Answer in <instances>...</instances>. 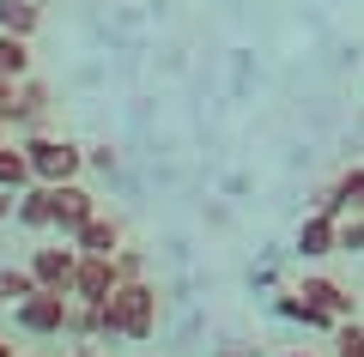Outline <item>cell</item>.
<instances>
[{"instance_id": "cell-1", "label": "cell", "mask_w": 364, "mask_h": 357, "mask_svg": "<svg viewBox=\"0 0 364 357\" xmlns=\"http://www.w3.org/2000/svg\"><path fill=\"white\" fill-rule=\"evenodd\" d=\"M104 315V339H152L158 333V285L152 279H122L116 291L97 303Z\"/></svg>"}, {"instance_id": "cell-2", "label": "cell", "mask_w": 364, "mask_h": 357, "mask_svg": "<svg viewBox=\"0 0 364 357\" xmlns=\"http://www.w3.org/2000/svg\"><path fill=\"white\" fill-rule=\"evenodd\" d=\"M25 158H31V176L49 182V188H61V182H79V176H85V145L67 140V133H49V128L25 133Z\"/></svg>"}, {"instance_id": "cell-3", "label": "cell", "mask_w": 364, "mask_h": 357, "mask_svg": "<svg viewBox=\"0 0 364 357\" xmlns=\"http://www.w3.org/2000/svg\"><path fill=\"white\" fill-rule=\"evenodd\" d=\"M67 315H73V297H67V291H31L25 303H13L18 333H31V339H61Z\"/></svg>"}, {"instance_id": "cell-4", "label": "cell", "mask_w": 364, "mask_h": 357, "mask_svg": "<svg viewBox=\"0 0 364 357\" xmlns=\"http://www.w3.org/2000/svg\"><path fill=\"white\" fill-rule=\"evenodd\" d=\"M49 109H55V91L43 85L37 73H25L13 85V109H6V128H25V133H37L43 121H49Z\"/></svg>"}, {"instance_id": "cell-5", "label": "cell", "mask_w": 364, "mask_h": 357, "mask_svg": "<svg viewBox=\"0 0 364 357\" xmlns=\"http://www.w3.org/2000/svg\"><path fill=\"white\" fill-rule=\"evenodd\" d=\"M291 248H298V260H328V255H340V218L322 212V206H316V212H304Z\"/></svg>"}, {"instance_id": "cell-6", "label": "cell", "mask_w": 364, "mask_h": 357, "mask_svg": "<svg viewBox=\"0 0 364 357\" xmlns=\"http://www.w3.org/2000/svg\"><path fill=\"white\" fill-rule=\"evenodd\" d=\"M25 267L37 273V285H43V291H67V297H73V267H79V248L61 236V243L37 248V255H31Z\"/></svg>"}, {"instance_id": "cell-7", "label": "cell", "mask_w": 364, "mask_h": 357, "mask_svg": "<svg viewBox=\"0 0 364 357\" xmlns=\"http://www.w3.org/2000/svg\"><path fill=\"white\" fill-rule=\"evenodd\" d=\"M116 285H122L116 255H79V267H73V303H104Z\"/></svg>"}, {"instance_id": "cell-8", "label": "cell", "mask_w": 364, "mask_h": 357, "mask_svg": "<svg viewBox=\"0 0 364 357\" xmlns=\"http://www.w3.org/2000/svg\"><path fill=\"white\" fill-rule=\"evenodd\" d=\"M91 212H104V206H97V194H91L85 182H61V188H55V236H73Z\"/></svg>"}, {"instance_id": "cell-9", "label": "cell", "mask_w": 364, "mask_h": 357, "mask_svg": "<svg viewBox=\"0 0 364 357\" xmlns=\"http://www.w3.org/2000/svg\"><path fill=\"white\" fill-rule=\"evenodd\" d=\"M273 315L291 321V327H304V333H334V327H340V321L328 315V309H316L298 285H291V291H273Z\"/></svg>"}, {"instance_id": "cell-10", "label": "cell", "mask_w": 364, "mask_h": 357, "mask_svg": "<svg viewBox=\"0 0 364 357\" xmlns=\"http://www.w3.org/2000/svg\"><path fill=\"white\" fill-rule=\"evenodd\" d=\"M298 291L310 297L316 309H328L334 321H352V315H358V297H352L340 279H328V273H304V279H298Z\"/></svg>"}, {"instance_id": "cell-11", "label": "cell", "mask_w": 364, "mask_h": 357, "mask_svg": "<svg viewBox=\"0 0 364 357\" xmlns=\"http://www.w3.org/2000/svg\"><path fill=\"white\" fill-rule=\"evenodd\" d=\"M316 206L322 212H334V218H346V212H364V164H346L334 182H328L322 194H316Z\"/></svg>"}, {"instance_id": "cell-12", "label": "cell", "mask_w": 364, "mask_h": 357, "mask_svg": "<svg viewBox=\"0 0 364 357\" xmlns=\"http://www.w3.org/2000/svg\"><path fill=\"white\" fill-rule=\"evenodd\" d=\"M67 243H73L79 255H116V248H122V224H116L109 212H91L85 224L67 236Z\"/></svg>"}, {"instance_id": "cell-13", "label": "cell", "mask_w": 364, "mask_h": 357, "mask_svg": "<svg viewBox=\"0 0 364 357\" xmlns=\"http://www.w3.org/2000/svg\"><path fill=\"white\" fill-rule=\"evenodd\" d=\"M13 218L25 230H37V236H43V230H55V188H49V182H31V188L13 200Z\"/></svg>"}, {"instance_id": "cell-14", "label": "cell", "mask_w": 364, "mask_h": 357, "mask_svg": "<svg viewBox=\"0 0 364 357\" xmlns=\"http://www.w3.org/2000/svg\"><path fill=\"white\" fill-rule=\"evenodd\" d=\"M31 158H25V140H0V188L6 194H25L31 188Z\"/></svg>"}, {"instance_id": "cell-15", "label": "cell", "mask_w": 364, "mask_h": 357, "mask_svg": "<svg viewBox=\"0 0 364 357\" xmlns=\"http://www.w3.org/2000/svg\"><path fill=\"white\" fill-rule=\"evenodd\" d=\"M37 25H43L37 0H0V31L6 37H37Z\"/></svg>"}, {"instance_id": "cell-16", "label": "cell", "mask_w": 364, "mask_h": 357, "mask_svg": "<svg viewBox=\"0 0 364 357\" xmlns=\"http://www.w3.org/2000/svg\"><path fill=\"white\" fill-rule=\"evenodd\" d=\"M31 73V37H6V31H0V79H25Z\"/></svg>"}, {"instance_id": "cell-17", "label": "cell", "mask_w": 364, "mask_h": 357, "mask_svg": "<svg viewBox=\"0 0 364 357\" xmlns=\"http://www.w3.org/2000/svg\"><path fill=\"white\" fill-rule=\"evenodd\" d=\"M31 291H43L31 267H6V273H0V303H25Z\"/></svg>"}, {"instance_id": "cell-18", "label": "cell", "mask_w": 364, "mask_h": 357, "mask_svg": "<svg viewBox=\"0 0 364 357\" xmlns=\"http://www.w3.org/2000/svg\"><path fill=\"white\" fill-rule=\"evenodd\" d=\"M67 333H73V339H104V315H97V303H73Z\"/></svg>"}, {"instance_id": "cell-19", "label": "cell", "mask_w": 364, "mask_h": 357, "mask_svg": "<svg viewBox=\"0 0 364 357\" xmlns=\"http://www.w3.org/2000/svg\"><path fill=\"white\" fill-rule=\"evenodd\" d=\"M334 357H364V321H340L334 327Z\"/></svg>"}, {"instance_id": "cell-20", "label": "cell", "mask_w": 364, "mask_h": 357, "mask_svg": "<svg viewBox=\"0 0 364 357\" xmlns=\"http://www.w3.org/2000/svg\"><path fill=\"white\" fill-rule=\"evenodd\" d=\"M340 255H364V212L340 218Z\"/></svg>"}, {"instance_id": "cell-21", "label": "cell", "mask_w": 364, "mask_h": 357, "mask_svg": "<svg viewBox=\"0 0 364 357\" xmlns=\"http://www.w3.org/2000/svg\"><path fill=\"white\" fill-rule=\"evenodd\" d=\"M116 273H122V279H146V255L122 243V248H116Z\"/></svg>"}, {"instance_id": "cell-22", "label": "cell", "mask_w": 364, "mask_h": 357, "mask_svg": "<svg viewBox=\"0 0 364 357\" xmlns=\"http://www.w3.org/2000/svg\"><path fill=\"white\" fill-rule=\"evenodd\" d=\"M85 170H116V152H109V145H85Z\"/></svg>"}, {"instance_id": "cell-23", "label": "cell", "mask_w": 364, "mask_h": 357, "mask_svg": "<svg viewBox=\"0 0 364 357\" xmlns=\"http://www.w3.org/2000/svg\"><path fill=\"white\" fill-rule=\"evenodd\" d=\"M213 357H261V345H243V339H225V345H213Z\"/></svg>"}, {"instance_id": "cell-24", "label": "cell", "mask_w": 364, "mask_h": 357, "mask_svg": "<svg viewBox=\"0 0 364 357\" xmlns=\"http://www.w3.org/2000/svg\"><path fill=\"white\" fill-rule=\"evenodd\" d=\"M6 109H13V79H0V121H6Z\"/></svg>"}, {"instance_id": "cell-25", "label": "cell", "mask_w": 364, "mask_h": 357, "mask_svg": "<svg viewBox=\"0 0 364 357\" xmlns=\"http://www.w3.org/2000/svg\"><path fill=\"white\" fill-rule=\"evenodd\" d=\"M13 200H18V194H6V188H0V224L13 218Z\"/></svg>"}, {"instance_id": "cell-26", "label": "cell", "mask_w": 364, "mask_h": 357, "mask_svg": "<svg viewBox=\"0 0 364 357\" xmlns=\"http://www.w3.org/2000/svg\"><path fill=\"white\" fill-rule=\"evenodd\" d=\"M97 345H104V339H85V345H79L73 357H104V351H97Z\"/></svg>"}, {"instance_id": "cell-27", "label": "cell", "mask_w": 364, "mask_h": 357, "mask_svg": "<svg viewBox=\"0 0 364 357\" xmlns=\"http://www.w3.org/2000/svg\"><path fill=\"white\" fill-rule=\"evenodd\" d=\"M0 357H18V345H13V339H0Z\"/></svg>"}, {"instance_id": "cell-28", "label": "cell", "mask_w": 364, "mask_h": 357, "mask_svg": "<svg viewBox=\"0 0 364 357\" xmlns=\"http://www.w3.org/2000/svg\"><path fill=\"white\" fill-rule=\"evenodd\" d=\"M286 357H316V351H304V345H291V351H286Z\"/></svg>"}, {"instance_id": "cell-29", "label": "cell", "mask_w": 364, "mask_h": 357, "mask_svg": "<svg viewBox=\"0 0 364 357\" xmlns=\"http://www.w3.org/2000/svg\"><path fill=\"white\" fill-rule=\"evenodd\" d=\"M0 140H6V121H0Z\"/></svg>"}, {"instance_id": "cell-30", "label": "cell", "mask_w": 364, "mask_h": 357, "mask_svg": "<svg viewBox=\"0 0 364 357\" xmlns=\"http://www.w3.org/2000/svg\"><path fill=\"white\" fill-rule=\"evenodd\" d=\"M37 6H43V0H37Z\"/></svg>"}]
</instances>
